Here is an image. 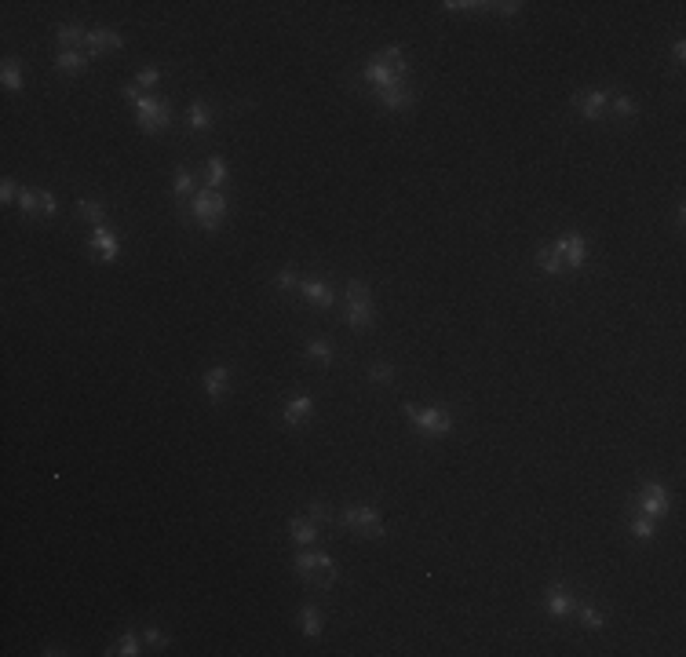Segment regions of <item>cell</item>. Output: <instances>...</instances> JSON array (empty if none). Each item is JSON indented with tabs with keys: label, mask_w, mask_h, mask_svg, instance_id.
I'll return each instance as SVG.
<instances>
[{
	"label": "cell",
	"mask_w": 686,
	"mask_h": 657,
	"mask_svg": "<svg viewBox=\"0 0 686 657\" xmlns=\"http://www.w3.org/2000/svg\"><path fill=\"white\" fill-rule=\"evenodd\" d=\"M544 606H548V613H551V617H566V613L577 610V599H573V592L566 588V584H551V588H548V599H544Z\"/></svg>",
	"instance_id": "obj_11"
},
{
	"label": "cell",
	"mask_w": 686,
	"mask_h": 657,
	"mask_svg": "<svg viewBox=\"0 0 686 657\" xmlns=\"http://www.w3.org/2000/svg\"><path fill=\"white\" fill-rule=\"evenodd\" d=\"M139 650H143V639L136 635V632H124L114 646H110L106 653H117V657H139Z\"/></svg>",
	"instance_id": "obj_22"
},
{
	"label": "cell",
	"mask_w": 686,
	"mask_h": 657,
	"mask_svg": "<svg viewBox=\"0 0 686 657\" xmlns=\"http://www.w3.org/2000/svg\"><path fill=\"white\" fill-rule=\"evenodd\" d=\"M143 643H146V646H169V635H164L161 628H146Z\"/></svg>",
	"instance_id": "obj_39"
},
{
	"label": "cell",
	"mask_w": 686,
	"mask_h": 657,
	"mask_svg": "<svg viewBox=\"0 0 686 657\" xmlns=\"http://www.w3.org/2000/svg\"><path fill=\"white\" fill-rule=\"evenodd\" d=\"M300 628H303V635L318 639L322 635V610L318 606H303L300 610Z\"/></svg>",
	"instance_id": "obj_23"
},
{
	"label": "cell",
	"mask_w": 686,
	"mask_h": 657,
	"mask_svg": "<svg viewBox=\"0 0 686 657\" xmlns=\"http://www.w3.org/2000/svg\"><path fill=\"white\" fill-rule=\"evenodd\" d=\"M307 358H314L318 365H329V361H332V343H325V340H310V343H307Z\"/></svg>",
	"instance_id": "obj_32"
},
{
	"label": "cell",
	"mask_w": 686,
	"mask_h": 657,
	"mask_svg": "<svg viewBox=\"0 0 686 657\" xmlns=\"http://www.w3.org/2000/svg\"><path fill=\"white\" fill-rule=\"evenodd\" d=\"M91 248H95L106 263H114L117 255H121V237H117V230L106 227V223H99L95 230H91Z\"/></svg>",
	"instance_id": "obj_9"
},
{
	"label": "cell",
	"mask_w": 686,
	"mask_h": 657,
	"mask_svg": "<svg viewBox=\"0 0 686 657\" xmlns=\"http://www.w3.org/2000/svg\"><path fill=\"white\" fill-rule=\"evenodd\" d=\"M201 387H205V394L212 401H219L227 394V387H230V365H216V369H209L205 380H201Z\"/></svg>",
	"instance_id": "obj_13"
},
{
	"label": "cell",
	"mask_w": 686,
	"mask_h": 657,
	"mask_svg": "<svg viewBox=\"0 0 686 657\" xmlns=\"http://www.w3.org/2000/svg\"><path fill=\"white\" fill-rule=\"evenodd\" d=\"M376 62L391 66V69H402V73H409V66H405V51H402V44H391V48H383V51L376 55Z\"/></svg>",
	"instance_id": "obj_26"
},
{
	"label": "cell",
	"mask_w": 686,
	"mask_h": 657,
	"mask_svg": "<svg viewBox=\"0 0 686 657\" xmlns=\"http://www.w3.org/2000/svg\"><path fill=\"white\" fill-rule=\"evenodd\" d=\"M310 519H314V522L329 519V507H325V500H310Z\"/></svg>",
	"instance_id": "obj_42"
},
{
	"label": "cell",
	"mask_w": 686,
	"mask_h": 657,
	"mask_svg": "<svg viewBox=\"0 0 686 657\" xmlns=\"http://www.w3.org/2000/svg\"><path fill=\"white\" fill-rule=\"evenodd\" d=\"M0 81H4L8 91H22V62L4 59V66H0Z\"/></svg>",
	"instance_id": "obj_21"
},
{
	"label": "cell",
	"mask_w": 686,
	"mask_h": 657,
	"mask_svg": "<svg viewBox=\"0 0 686 657\" xmlns=\"http://www.w3.org/2000/svg\"><path fill=\"white\" fill-rule=\"evenodd\" d=\"M187 124L194 128V132H209V128H212V109L205 102H194L190 114H187Z\"/></svg>",
	"instance_id": "obj_24"
},
{
	"label": "cell",
	"mask_w": 686,
	"mask_h": 657,
	"mask_svg": "<svg viewBox=\"0 0 686 657\" xmlns=\"http://www.w3.org/2000/svg\"><path fill=\"white\" fill-rule=\"evenodd\" d=\"M77 215L88 219V223H103L106 208H103V201H77Z\"/></svg>",
	"instance_id": "obj_30"
},
{
	"label": "cell",
	"mask_w": 686,
	"mask_h": 657,
	"mask_svg": "<svg viewBox=\"0 0 686 657\" xmlns=\"http://www.w3.org/2000/svg\"><path fill=\"white\" fill-rule=\"evenodd\" d=\"M340 522L347 529H355V533H362V537H383V519H380V511L373 504H350V507H343Z\"/></svg>",
	"instance_id": "obj_4"
},
{
	"label": "cell",
	"mask_w": 686,
	"mask_h": 657,
	"mask_svg": "<svg viewBox=\"0 0 686 657\" xmlns=\"http://www.w3.org/2000/svg\"><path fill=\"white\" fill-rule=\"evenodd\" d=\"M300 292H303V300H307V303L322 307V310L336 303V296H332V288H329L325 281H314V278H310V281H300Z\"/></svg>",
	"instance_id": "obj_15"
},
{
	"label": "cell",
	"mask_w": 686,
	"mask_h": 657,
	"mask_svg": "<svg viewBox=\"0 0 686 657\" xmlns=\"http://www.w3.org/2000/svg\"><path fill=\"white\" fill-rule=\"evenodd\" d=\"M292 285H296V270H292V267H285L282 274H277V288H282V292H289Z\"/></svg>",
	"instance_id": "obj_41"
},
{
	"label": "cell",
	"mask_w": 686,
	"mask_h": 657,
	"mask_svg": "<svg viewBox=\"0 0 686 657\" xmlns=\"http://www.w3.org/2000/svg\"><path fill=\"white\" fill-rule=\"evenodd\" d=\"M581 625L588 632H599V628H606V613L595 610V606H581Z\"/></svg>",
	"instance_id": "obj_31"
},
{
	"label": "cell",
	"mask_w": 686,
	"mask_h": 657,
	"mask_svg": "<svg viewBox=\"0 0 686 657\" xmlns=\"http://www.w3.org/2000/svg\"><path fill=\"white\" fill-rule=\"evenodd\" d=\"M369 380H373V383H391V380H395V369H391L387 361H380V365H373V369H369Z\"/></svg>",
	"instance_id": "obj_37"
},
{
	"label": "cell",
	"mask_w": 686,
	"mask_h": 657,
	"mask_svg": "<svg viewBox=\"0 0 686 657\" xmlns=\"http://www.w3.org/2000/svg\"><path fill=\"white\" fill-rule=\"evenodd\" d=\"M635 504H639V515L661 519V515H668V489H664L661 482H646Z\"/></svg>",
	"instance_id": "obj_7"
},
{
	"label": "cell",
	"mask_w": 686,
	"mask_h": 657,
	"mask_svg": "<svg viewBox=\"0 0 686 657\" xmlns=\"http://www.w3.org/2000/svg\"><path fill=\"white\" fill-rule=\"evenodd\" d=\"M442 8H449V11H475V8H486V4H468V0H460V4H456V0H446Z\"/></svg>",
	"instance_id": "obj_43"
},
{
	"label": "cell",
	"mask_w": 686,
	"mask_h": 657,
	"mask_svg": "<svg viewBox=\"0 0 686 657\" xmlns=\"http://www.w3.org/2000/svg\"><path fill=\"white\" fill-rule=\"evenodd\" d=\"M500 15H518V11H522V4H515V0H504V4H493Z\"/></svg>",
	"instance_id": "obj_44"
},
{
	"label": "cell",
	"mask_w": 686,
	"mask_h": 657,
	"mask_svg": "<svg viewBox=\"0 0 686 657\" xmlns=\"http://www.w3.org/2000/svg\"><path fill=\"white\" fill-rule=\"evenodd\" d=\"M347 300H373V288L355 278V281H347Z\"/></svg>",
	"instance_id": "obj_36"
},
{
	"label": "cell",
	"mask_w": 686,
	"mask_h": 657,
	"mask_svg": "<svg viewBox=\"0 0 686 657\" xmlns=\"http://www.w3.org/2000/svg\"><path fill=\"white\" fill-rule=\"evenodd\" d=\"M609 99H614V109H617L621 117H639V106L628 99V95H609Z\"/></svg>",
	"instance_id": "obj_35"
},
{
	"label": "cell",
	"mask_w": 686,
	"mask_h": 657,
	"mask_svg": "<svg viewBox=\"0 0 686 657\" xmlns=\"http://www.w3.org/2000/svg\"><path fill=\"white\" fill-rule=\"evenodd\" d=\"M55 41L62 44V51H81V44H88V29H81V26H59V29H55Z\"/></svg>",
	"instance_id": "obj_19"
},
{
	"label": "cell",
	"mask_w": 686,
	"mask_h": 657,
	"mask_svg": "<svg viewBox=\"0 0 686 657\" xmlns=\"http://www.w3.org/2000/svg\"><path fill=\"white\" fill-rule=\"evenodd\" d=\"M536 267H541L544 274H566V267H562V255L559 252H555V248H541V252H536Z\"/></svg>",
	"instance_id": "obj_25"
},
{
	"label": "cell",
	"mask_w": 686,
	"mask_h": 657,
	"mask_svg": "<svg viewBox=\"0 0 686 657\" xmlns=\"http://www.w3.org/2000/svg\"><path fill=\"white\" fill-rule=\"evenodd\" d=\"M289 537L300 548H314V540H318V522H314V519H292L289 522Z\"/></svg>",
	"instance_id": "obj_16"
},
{
	"label": "cell",
	"mask_w": 686,
	"mask_h": 657,
	"mask_svg": "<svg viewBox=\"0 0 686 657\" xmlns=\"http://www.w3.org/2000/svg\"><path fill=\"white\" fill-rule=\"evenodd\" d=\"M0 201H4V205L18 201V182H15L11 175H4V182H0Z\"/></svg>",
	"instance_id": "obj_38"
},
{
	"label": "cell",
	"mask_w": 686,
	"mask_h": 657,
	"mask_svg": "<svg viewBox=\"0 0 686 657\" xmlns=\"http://www.w3.org/2000/svg\"><path fill=\"white\" fill-rule=\"evenodd\" d=\"M41 194V215H55L59 212V201H55V194H48V190H37Z\"/></svg>",
	"instance_id": "obj_40"
},
{
	"label": "cell",
	"mask_w": 686,
	"mask_h": 657,
	"mask_svg": "<svg viewBox=\"0 0 686 657\" xmlns=\"http://www.w3.org/2000/svg\"><path fill=\"white\" fill-rule=\"evenodd\" d=\"M157 81H161V69L157 66H146V69L136 73V88H154Z\"/></svg>",
	"instance_id": "obj_34"
},
{
	"label": "cell",
	"mask_w": 686,
	"mask_h": 657,
	"mask_svg": "<svg viewBox=\"0 0 686 657\" xmlns=\"http://www.w3.org/2000/svg\"><path fill=\"white\" fill-rule=\"evenodd\" d=\"M376 99H380L387 109H409V106L416 102V99H413V91L405 88V84H402V88H383Z\"/></svg>",
	"instance_id": "obj_18"
},
{
	"label": "cell",
	"mask_w": 686,
	"mask_h": 657,
	"mask_svg": "<svg viewBox=\"0 0 686 657\" xmlns=\"http://www.w3.org/2000/svg\"><path fill=\"white\" fill-rule=\"evenodd\" d=\"M172 190H176L179 197H194V194H197V190H194V172H190V168H176Z\"/></svg>",
	"instance_id": "obj_29"
},
{
	"label": "cell",
	"mask_w": 686,
	"mask_h": 657,
	"mask_svg": "<svg viewBox=\"0 0 686 657\" xmlns=\"http://www.w3.org/2000/svg\"><path fill=\"white\" fill-rule=\"evenodd\" d=\"M55 66H59V73H84L88 69V55H81V51H59L55 55Z\"/></svg>",
	"instance_id": "obj_20"
},
{
	"label": "cell",
	"mask_w": 686,
	"mask_h": 657,
	"mask_svg": "<svg viewBox=\"0 0 686 657\" xmlns=\"http://www.w3.org/2000/svg\"><path fill=\"white\" fill-rule=\"evenodd\" d=\"M314 413V398L310 394H300V398H292L289 406H285V413H282V420L289 427H296V424H303V420Z\"/></svg>",
	"instance_id": "obj_17"
},
{
	"label": "cell",
	"mask_w": 686,
	"mask_h": 657,
	"mask_svg": "<svg viewBox=\"0 0 686 657\" xmlns=\"http://www.w3.org/2000/svg\"><path fill=\"white\" fill-rule=\"evenodd\" d=\"M362 77H365L369 84H376L380 91H383V88H402V84H405V73H402V69H391V66H383V62H376V59L362 69Z\"/></svg>",
	"instance_id": "obj_10"
},
{
	"label": "cell",
	"mask_w": 686,
	"mask_h": 657,
	"mask_svg": "<svg viewBox=\"0 0 686 657\" xmlns=\"http://www.w3.org/2000/svg\"><path fill=\"white\" fill-rule=\"evenodd\" d=\"M15 205H18V212H22V215H41V194L29 190V187H22Z\"/></svg>",
	"instance_id": "obj_27"
},
{
	"label": "cell",
	"mask_w": 686,
	"mask_h": 657,
	"mask_svg": "<svg viewBox=\"0 0 686 657\" xmlns=\"http://www.w3.org/2000/svg\"><path fill=\"white\" fill-rule=\"evenodd\" d=\"M88 55H103V51H121L124 48V36L114 33V29H91L88 33Z\"/></svg>",
	"instance_id": "obj_12"
},
{
	"label": "cell",
	"mask_w": 686,
	"mask_h": 657,
	"mask_svg": "<svg viewBox=\"0 0 686 657\" xmlns=\"http://www.w3.org/2000/svg\"><path fill=\"white\" fill-rule=\"evenodd\" d=\"M628 529H632V537H639V540H654V519H646V515H635L628 522Z\"/></svg>",
	"instance_id": "obj_33"
},
{
	"label": "cell",
	"mask_w": 686,
	"mask_h": 657,
	"mask_svg": "<svg viewBox=\"0 0 686 657\" xmlns=\"http://www.w3.org/2000/svg\"><path fill=\"white\" fill-rule=\"evenodd\" d=\"M376 321V307L373 300H347V325L350 328H365Z\"/></svg>",
	"instance_id": "obj_14"
},
{
	"label": "cell",
	"mask_w": 686,
	"mask_h": 657,
	"mask_svg": "<svg viewBox=\"0 0 686 657\" xmlns=\"http://www.w3.org/2000/svg\"><path fill=\"white\" fill-rule=\"evenodd\" d=\"M227 208H230L227 194H223V190H212V187L197 190V194L190 197V215L197 219V227H205V230H216L219 223H223V219H227Z\"/></svg>",
	"instance_id": "obj_2"
},
{
	"label": "cell",
	"mask_w": 686,
	"mask_h": 657,
	"mask_svg": "<svg viewBox=\"0 0 686 657\" xmlns=\"http://www.w3.org/2000/svg\"><path fill=\"white\" fill-rule=\"evenodd\" d=\"M292 566H296V573H300L303 580H322V584L336 580V562H332V555L314 552V548H310V552H303V555H296Z\"/></svg>",
	"instance_id": "obj_5"
},
{
	"label": "cell",
	"mask_w": 686,
	"mask_h": 657,
	"mask_svg": "<svg viewBox=\"0 0 686 657\" xmlns=\"http://www.w3.org/2000/svg\"><path fill=\"white\" fill-rule=\"evenodd\" d=\"M227 179H230L227 161H223V157H212V161H209V187H212V190H219Z\"/></svg>",
	"instance_id": "obj_28"
},
{
	"label": "cell",
	"mask_w": 686,
	"mask_h": 657,
	"mask_svg": "<svg viewBox=\"0 0 686 657\" xmlns=\"http://www.w3.org/2000/svg\"><path fill=\"white\" fill-rule=\"evenodd\" d=\"M121 95L136 106V117H139V128H143V132H150V135H154V132H161V128L172 121V109L164 106L161 99H154V95H139V88H136V84H124Z\"/></svg>",
	"instance_id": "obj_1"
},
{
	"label": "cell",
	"mask_w": 686,
	"mask_h": 657,
	"mask_svg": "<svg viewBox=\"0 0 686 657\" xmlns=\"http://www.w3.org/2000/svg\"><path fill=\"white\" fill-rule=\"evenodd\" d=\"M606 102H609V91H602V88H588V91L573 95V106H577V114L584 121H599L606 114Z\"/></svg>",
	"instance_id": "obj_8"
},
{
	"label": "cell",
	"mask_w": 686,
	"mask_h": 657,
	"mask_svg": "<svg viewBox=\"0 0 686 657\" xmlns=\"http://www.w3.org/2000/svg\"><path fill=\"white\" fill-rule=\"evenodd\" d=\"M402 413L409 416V424L416 427V431H423V434H431V438H442V434H449L453 431V416H449V409H442V406H428V409H420V406H402Z\"/></svg>",
	"instance_id": "obj_3"
},
{
	"label": "cell",
	"mask_w": 686,
	"mask_h": 657,
	"mask_svg": "<svg viewBox=\"0 0 686 657\" xmlns=\"http://www.w3.org/2000/svg\"><path fill=\"white\" fill-rule=\"evenodd\" d=\"M551 248L562 255V267H566V270H581V267L588 263V237H584V234H573V230H569V234H562Z\"/></svg>",
	"instance_id": "obj_6"
}]
</instances>
